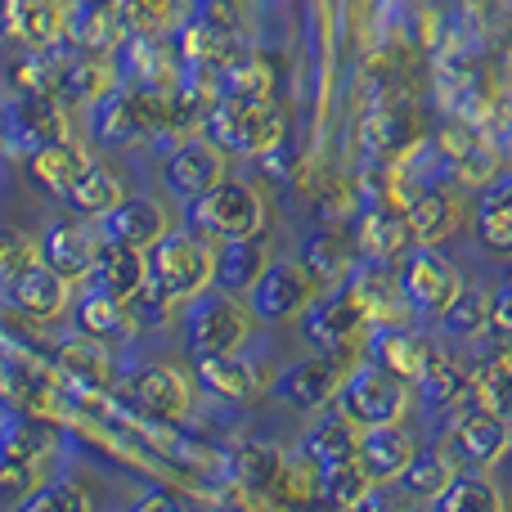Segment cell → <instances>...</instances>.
Returning a JSON list of instances; mask_svg holds the SVG:
<instances>
[{"mask_svg":"<svg viewBox=\"0 0 512 512\" xmlns=\"http://www.w3.org/2000/svg\"><path fill=\"white\" fill-rule=\"evenodd\" d=\"M450 445L463 463H472V468H490V463L504 459V450L512 445V427L499 409H472V414L459 418Z\"/></svg>","mask_w":512,"mask_h":512,"instance_id":"13","label":"cell"},{"mask_svg":"<svg viewBox=\"0 0 512 512\" xmlns=\"http://www.w3.org/2000/svg\"><path fill=\"white\" fill-rule=\"evenodd\" d=\"M261 270H265L261 234H252V239H225L221 252H212V288H221V292H248Z\"/></svg>","mask_w":512,"mask_h":512,"instance_id":"21","label":"cell"},{"mask_svg":"<svg viewBox=\"0 0 512 512\" xmlns=\"http://www.w3.org/2000/svg\"><path fill=\"white\" fill-rule=\"evenodd\" d=\"M86 162H90V158L77 149V144L45 140V144H36V153H32V176L41 180L50 194H63V189L72 185V176H77Z\"/></svg>","mask_w":512,"mask_h":512,"instance_id":"28","label":"cell"},{"mask_svg":"<svg viewBox=\"0 0 512 512\" xmlns=\"http://www.w3.org/2000/svg\"><path fill=\"white\" fill-rule=\"evenodd\" d=\"M364 324H369V306L355 288H337L324 292V297L315 292L301 310V337L324 355H342L364 333Z\"/></svg>","mask_w":512,"mask_h":512,"instance_id":"6","label":"cell"},{"mask_svg":"<svg viewBox=\"0 0 512 512\" xmlns=\"http://www.w3.org/2000/svg\"><path fill=\"white\" fill-rule=\"evenodd\" d=\"M477 243L490 256H512V171L495 176L477 203Z\"/></svg>","mask_w":512,"mask_h":512,"instance_id":"19","label":"cell"},{"mask_svg":"<svg viewBox=\"0 0 512 512\" xmlns=\"http://www.w3.org/2000/svg\"><path fill=\"white\" fill-rule=\"evenodd\" d=\"M459 270L441 256V248H423L414 243L409 252H400L396 265V292L409 310H423V315H441L450 306V297L459 292Z\"/></svg>","mask_w":512,"mask_h":512,"instance_id":"7","label":"cell"},{"mask_svg":"<svg viewBox=\"0 0 512 512\" xmlns=\"http://www.w3.org/2000/svg\"><path fill=\"white\" fill-rule=\"evenodd\" d=\"M301 265L310 270V279H315L319 288H324V283H337L346 270H351V256H346L342 234H333V230L310 234V239L301 243Z\"/></svg>","mask_w":512,"mask_h":512,"instance_id":"33","label":"cell"},{"mask_svg":"<svg viewBox=\"0 0 512 512\" xmlns=\"http://www.w3.org/2000/svg\"><path fill=\"white\" fill-rule=\"evenodd\" d=\"M144 283L167 301H189L212 288V248L194 230H167L144 248Z\"/></svg>","mask_w":512,"mask_h":512,"instance_id":"1","label":"cell"},{"mask_svg":"<svg viewBox=\"0 0 512 512\" xmlns=\"http://www.w3.org/2000/svg\"><path fill=\"white\" fill-rule=\"evenodd\" d=\"M162 176H167L171 194H176L180 203H189V198H198L203 189H212L216 180L225 176V149L216 140H207V135H189V140L176 144V153L167 158Z\"/></svg>","mask_w":512,"mask_h":512,"instance_id":"10","label":"cell"},{"mask_svg":"<svg viewBox=\"0 0 512 512\" xmlns=\"http://www.w3.org/2000/svg\"><path fill=\"white\" fill-rule=\"evenodd\" d=\"M450 477H454L450 459H445L441 450H423V454H409V463L400 468L396 481L409 499H427V504H432V499L450 486Z\"/></svg>","mask_w":512,"mask_h":512,"instance_id":"31","label":"cell"},{"mask_svg":"<svg viewBox=\"0 0 512 512\" xmlns=\"http://www.w3.org/2000/svg\"><path fill=\"white\" fill-rule=\"evenodd\" d=\"M99 225H104L108 243H126V248L140 252L167 234V216H162V207L153 198H126V194L99 216Z\"/></svg>","mask_w":512,"mask_h":512,"instance_id":"15","label":"cell"},{"mask_svg":"<svg viewBox=\"0 0 512 512\" xmlns=\"http://www.w3.org/2000/svg\"><path fill=\"white\" fill-rule=\"evenodd\" d=\"M499 504H504V499H499L495 481L477 477V472H468V477H459V472H454L450 486L432 499L436 512H495Z\"/></svg>","mask_w":512,"mask_h":512,"instance_id":"32","label":"cell"},{"mask_svg":"<svg viewBox=\"0 0 512 512\" xmlns=\"http://www.w3.org/2000/svg\"><path fill=\"white\" fill-rule=\"evenodd\" d=\"M198 387L216 400H248L256 396L261 378L239 351H212V355H198Z\"/></svg>","mask_w":512,"mask_h":512,"instance_id":"20","label":"cell"},{"mask_svg":"<svg viewBox=\"0 0 512 512\" xmlns=\"http://www.w3.org/2000/svg\"><path fill=\"white\" fill-rule=\"evenodd\" d=\"M45 468H50V463L0 459V499H5V504H18V499H27L45 481Z\"/></svg>","mask_w":512,"mask_h":512,"instance_id":"38","label":"cell"},{"mask_svg":"<svg viewBox=\"0 0 512 512\" xmlns=\"http://www.w3.org/2000/svg\"><path fill=\"white\" fill-rule=\"evenodd\" d=\"M59 198H63V203H68L77 216H95V221H99V216H104L108 207L122 198V180H117L108 167H99V162H86V167L72 176V185L63 189Z\"/></svg>","mask_w":512,"mask_h":512,"instance_id":"23","label":"cell"},{"mask_svg":"<svg viewBox=\"0 0 512 512\" xmlns=\"http://www.w3.org/2000/svg\"><path fill=\"white\" fill-rule=\"evenodd\" d=\"M252 333V310L239 301V292H198L189 297L185 310V342L194 355H212V351H243Z\"/></svg>","mask_w":512,"mask_h":512,"instance_id":"4","label":"cell"},{"mask_svg":"<svg viewBox=\"0 0 512 512\" xmlns=\"http://www.w3.org/2000/svg\"><path fill=\"white\" fill-rule=\"evenodd\" d=\"M72 0H0V27L27 54H45L59 45L68 27Z\"/></svg>","mask_w":512,"mask_h":512,"instance_id":"9","label":"cell"},{"mask_svg":"<svg viewBox=\"0 0 512 512\" xmlns=\"http://www.w3.org/2000/svg\"><path fill=\"white\" fill-rule=\"evenodd\" d=\"M95 256H99V239L86 230V225H50L36 261L59 270L63 279H81V274L95 270Z\"/></svg>","mask_w":512,"mask_h":512,"instance_id":"17","label":"cell"},{"mask_svg":"<svg viewBox=\"0 0 512 512\" xmlns=\"http://www.w3.org/2000/svg\"><path fill=\"white\" fill-rule=\"evenodd\" d=\"M315 292L319 283L301 261H265V270L248 288V310L265 324H283V319H297Z\"/></svg>","mask_w":512,"mask_h":512,"instance_id":"8","label":"cell"},{"mask_svg":"<svg viewBox=\"0 0 512 512\" xmlns=\"http://www.w3.org/2000/svg\"><path fill=\"white\" fill-rule=\"evenodd\" d=\"M373 364H382V369H391L396 378L414 382L427 373V364H432V346L423 342V337L405 333V328H378L373 333Z\"/></svg>","mask_w":512,"mask_h":512,"instance_id":"22","label":"cell"},{"mask_svg":"<svg viewBox=\"0 0 512 512\" xmlns=\"http://www.w3.org/2000/svg\"><path fill=\"white\" fill-rule=\"evenodd\" d=\"M9 306H18L23 315L32 319H54L68 310V297H72V279H63L59 270H50L45 261H32L14 283L5 288Z\"/></svg>","mask_w":512,"mask_h":512,"instance_id":"14","label":"cell"},{"mask_svg":"<svg viewBox=\"0 0 512 512\" xmlns=\"http://www.w3.org/2000/svg\"><path fill=\"white\" fill-rule=\"evenodd\" d=\"M225 472H230V481H239V486H248V490H270L283 481V454L274 450V445L243 441L230 450Z\"/></svg>","mask_w":512,"mask_h":512,"instance_id":"26","label":"cell"},{"mask_svg":"<svg viewBox=\"0 0 512 512\" xmlns=\"http://www.w3.org/2000/svg\"><path fill=\"white\" fill-rule=\"evenodd\" d=\"M409 454H414V441L405 436V427L378 423V427H364L360 432V450H355V459H360V468L369 472L373 486H382V481L400 477V468L409 463Z\"/></svg>","mask_w":512,"mask_h":512,"instance_id":"16","label":"cell"},{"mask_svg":"<svg viewBox=\"0 0 512 512\" xmlns=\"http://www.w3.org/2000/svg\"><path fill=\"white\" fill-rule=\"evenodd\" d=\"M490 333L512 342V283L490 292Z\"/></svg>","mask_w":512,"mask_h":512,"instance_id":"41","label":"cell"},{"mask_svg":"<svg viewBox=\"0 0 512 512\" xmlns=\"http://www.w3.org/2000/svg\"><path fill=\"white\" fill-rule=\"evenodd\" d=\"M68 81H72V90L86 99H104L108 90H113V72H108L104 63H77V68H68Z\"/></svg>","mask_w":512,"mask_h":512,"instance_id":"40","label":"cell"},{"mask_svg":"<svg viewBox=\"0 0 512 512\" xmlns=\"http://www.w3.org/2000/svg\"><path fill=\"white\" fill-rule=\"evenodd\" d=\"M32 261H36V252H32V243H27L23 234L0 230V292H5Z\"/></svg>","mask_w":512,"mask_h":512,"instance_id":"39","label":"cell"},{"mask_svg":"<svg viewBox=\"0 0 512 512\" xmlns=\"http://www.w3.org/2000/svg\"><path fill=\"white\" fill-rule=\"evenodd\" d=\"M360 248L364 256H378V261H387V256H396L400 248L409 243V230H405V221H391L387 212H369L360 221Z\"/></svg>","mask_w":512,"mask_h":512,"instance_id":"37","label":"cell"},{"mask_svg":"<svg viewBox=\"0 0 512 512\" xmlns=\"http://www.w3.org/2000/svg\"><path fill=\"white\" fill-rule=\"evenodd\" d=\"M18 508L23 512H86V508H95V499H90L86 486L63 477V481H41L27 499H18Z\"/></svg>","mask_w":512,"mask_h":512,"instance_id":"35","label":"cell"},{"mask_svg":"<svg viewBox=\"0 0 512 512\" xmlns=\"http://www.w3.org/2000/svg\"><path fill=\"white\" fill-rule=\"evenodd\" d=\"M337 382H342V364H337V355L319 351V355H306V360L288 364V369L279 373V382H274V396H279L283 405L310 414V409H319V405H333Z\"/></svg>","mask_w":512,"mask_h":512,"instance_id":"12","label":"cell"},{"mask_svg":"<svg viewBox=\"0 0 512 512\" xmlns=\"http://www.w3.org/2000/svg\"><path fill=\"white\" fill-rule=\"evenodd\" d=\"M441 333L450 337H481L490 333V292L486 288H459L450 306L441 310Z\"/></svg>","mask_w":512,"mask_h":512,"instance_id":"30","label":"cell"},{"mask_svg":"<svg viewBox=\"0 0 512 512\" xmlns=\"http://www.w3.org/2000/svg\"><path fill=\"white\" fill-rule=\"evenodd\" d=\"M140 131H144V117H140V108H135V99L113 95V90H108V95L99 99L95 135L104 144H126V140H135Z\"/></svg>","mask_w":512,"mask_h":512,"instance_id":"34","label":"cell"},{"mask_svg":"<svg viewBox=\"0 0 512 512\" xmlns=\"http://www.w3.org/2000/svg\"><path fill=\"white\" fill-rule=\"evenodd\" d=\"M90 288L108 292L117 301H131L144 288V252L126 248V243H99L95 270H90Z\"/></svg>","mask_w":512,"mask_h":512,"instance_id":"18","label":"cell"},{"mask_svg":"<svg viewBox=\"0 0 512 512\" xmlns=\"http://www.w3.org/2000/svg\"><path fill=\"white\" fill-rule=\"evenodd\" d=\"M122 396L153 418H185L189 414V382L180 378L171 364H140V369H131L122 382Z\"/></svg>","mask_w":512,"mask_h":512,"instance_id":"11","label":"cell"},{"mask_svg":"<svg viewBox=\"0 0 512 512\" xmlns=\"http://www.w3.org/2000/svg\"><path fill=\"white\" fill-rule=\"evenodd\" d=\"M283 135V117L270 99L230 95L207 117V140H216L225 153H270Z\"/></svg>","mask_w":512,"mask_h":512,"instance_id":"5","label":"cell"},{"mask_svg":"<svg viewBox=\"0 0 512 512\" xmlns=\"http://www.w3.org/2000/svg\"><path fill=\"white\" fill-rule=\"evenodd\" d=\"M185 225L194 234H207V239H252V234H265V203L252 185L243 180H216L212 189H203L198 198L185 203Z\"/></svg>","mask_w":512,"mask_h":512,"instance_id":"2","label":"cell"},{"mask_svg":"<svg viewBox=\"0 0 512 512\" xmlns=\"http://www.w3.org/2000/svg\"><path fill=\"white\" fill-rule=\"evenodd\" d=\"M333 409L346 414L355 427H378V423H400L409 414V382L396 378L382 364H364L351 369L333 391Z\"/></svg>","mask_w":512,"mask_h":512,"instance_id":"3","label":"cell"},{"mask_svg":"<svg viewBox=\"0 0 512 512\" xmlns=\"http://www.w3.org/2000/svg\"><path fill=\"white\" fill-rule=\"evenodd\" d=\"M77 333L90 337V342H113V337H126L131 333V315H126V301L108 297V292L90 288L86 297L77 301Z\"/></svg>","mask_w":512,"mask_h":512,"instance_id":"25","label":"cell"},{"mask_svg":"<svg viewBox=\"0 0 512 512\" xmlns=\"http://www.w3.org/2000/svg\"><path fill=\"white\" fill-rule=\"evenodd\" d=\"M355 450H360V432H355V423L346 414L319 418L306 432V454L315 459V468H333L342 459H355Z\"/></svg>","mask_w":512,"mask_h":512,"instance_id":"27","label":"cell"},{"mask_svg":"<svg viewBox=\"0 0 512 512\" xmlns=\"http://www.w3.org/2000/svg\"><path fill=\"white\" fill-rule=\"evenodd\" d=\"M405 230H409V243H423V248H441L445 239L454 234V203L445 189H427V194L414 198L405 216Z\"/></svg>","mask_w":512,"mask_h":512,"instance_id":"24","label":"cell"},{"mask_svg":"<svg viewBox=\"0 0 512 512\" xmlns=\"http://www.w3.org/2000/svg\"><path fill=\"white\" fill-rule=\"evenodd\" d=\"M369 472L360 468V459H342L333 468H319V499L333 508H360L369 504Z\"/></svg>","mask_w":512,"mask_h":512,"instance_id":"29","label":"cell"},{"mask_svg":"<svg viewBox=\"0 0 512 512\" xmlns=\"http://www.w3.org/2000/svg\"><path fill=\"white\" fill-rule=\"evenodd\" d=\"M0 459H23V463H50V432H41L27 418H9L0 427Z\"/></svg>","mask_w":512,"mask_h":512,"instance_id":"36","label":"cell"}]
</instances>
